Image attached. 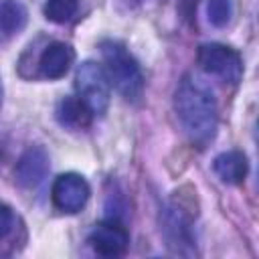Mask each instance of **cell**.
<instances>
[{
	"label": "cell",
	"mask_w": 259,
	"mask_h": 259,
	"mask_svg": "<svg viewBox=\"0 0 259 259\" xmlns=\"http://www.w3.org/2000/svg\"><path fill=\"white\" fill-rule=\"evenodd\" d=\"M26 8L18 0H6L0 4V30L6 34H14L26 24Z\"/></svg>",
	"instance_id": "cell-12"
},
{
	"label": "cell",
	"mask_w": 259,
	"mask_h": 259,
	"mask_svg": "<svg viewBox=\"0 0 259 259\" xmlns=\"http://www.w3.org/2000/svg\"><path fill=\"white\" fill-rule=\"evenodd\" d=\"M101 55L105 61L103 69L107 73L109 85H113L123 99L140 101L144 93V75L132 53L117 40H103Z\"/></svg>",
	"instance_id": "cell-2"
},
{
	"label": "cell",
	"mask_w": 259,
	"mask_h": 259,
	"mask_svg": "<svg viewBox=\"0 0 259 259\" xmlns=\"http://www.w3.org/2000/svg\"><path fill=\"white\" fill-rule=\"evenodd\" d=\"M12 223H14L12 208L6 204H0V239H4L12 231Z\"/></svg>",
	"instance_id": "cell-15"
},
{
	"label": "cell",
	"mask_w": 259,
	"mask_h": 259,
	"mask_svg": "<svg viewBox=\"0 0 259 259\" xmlns=\"http://www.w3.org/2000/svg\"><path fill=\"white\" fill-rule=\"evenodd\" d=\"M196 61L202 71L208 75H217L223 81L229 83H239L243 77V61L241 55L221 42H206L198 47Z\"/></svg>",
	"instance_id": "cell-4"
},
{
	"label": "cell",
	"mask_w": 259,
	"mask_h": 259,
	"mask_svg": "<svg viewBox=\"0 0 259 259\" xmlns=\"http://www.w3.org/2000/svg\"><path fill=\"white\" fill-rule=\"evenodd\" d=\"M89 243L95 253H99L103 257H117L127 249L130 235H127L125 227H121V223L105 221V223H99L91 231Z\"/></svg>",
	"instance_id": "cell-6"
},
{
	"label": "cell",
	"mask_w": 259,
	"mask_h": 259,
	"mask_svg": "<svg viewBox=\"0 0 259 259\" xmlns=\"http://www.w3.org/2000/svg\"><path fill=\"white\" fill-rule=\"evenodd\" d=\"M49 172V154L45 148L40 146H32L28 148L18 164H16V170H14V176H16V182L24 188H34L38 186L45 176Z\"/></svg>",
	"instance_id": "cell-8"
},
{
	"label": "cell",
	"mask_w": 259,
	"mask_h": 259,
	"mask_svg": "<svg viewBox=\"0 0 259 259\" xmlns=\"http://www.w3.org/2000/svg\"><path fill=\"white\" fill-rule=\"evenodd\" d=\"M91 109L79 97H63L57 105V119L65 127L81 130L91 123Z\"/></svg>",
	"instance_id": "cell-11"
},
{
	"label": "cell",
	"mask_w": 259,
	"mask_h": 259,
	"mask_svg": "<svg viewBox=\"0 0 259 259\" xmlns=\"http://www.w3.org/2000/svg\"><path fill=\"white\" fill-rule=\"evenodd\" d=\"M184 2H188L190 6H196V0H184Z\"/></svg>",
	"instance_id": "cell-16"
},
{
	"label": "cell",
	"mask_w": 259,
	"mask_h": 259,
	"mask_svg": "<svg viewBox=\"0 0 259 259\" xmlns=\"http://www.w3.org/2000/svg\"><path fill=\"white\" fill-rule=\"evenodd\" d=\"M0 105H2V81H0Z\"/></svg>",
	"instance_id": "cell-17"
},
{
	"label": "cell",
	"mask_w": 259,
	"mask_h": 259,
	"mask_svg": "<svg viewBox=\"0 0 259 259\" xmlns=\"http://www.w3.org/2000/svg\"><path fill=\"white\" fill-rule=\"evenodd\" d=\"M174 109L192 144L204 146L217 132V99L212 89L194 73H186L174 93Z\"/></svg>",
	"instance_id": "cell-1"
},
{
	"label": "cell",
	"mask_w": 259,
	"mask_h": 259,
	"mask_svg": "<svg viewBox=\"0 0 259 259\" xmlns=\"http://www.w3.org/2000/svg\"><path fill=\"white\" fill-rule=\"evenodd\" d=\"M77 8H79V0H47L45 16L51 22L65 24L77 14Z\"/></svg>",
	"instance_id": "cell-13"
},
{
	"label": "cell",
	"mask_w": 259,
	"mask_h": 259,
	"mask_svg": "<svg viewBox=\"0 0 259 259\" xmlns=\"http://www.w3.org/2000/svg\"><path fill=\"white\" fill-rule=\"evenodd\" d=\"M75 87L79 93V99L91 109V113H105L109 105V79L105 69L95 61H85L79 65L75 75Z\"/></svg>",
	"instance_id": "cell-3"
},
{
	"label": "cell",
	"mask_w": 259,
	"mask_h": 259,
	"mask_svg": "<svg viewBox=\"0 0 259 259\" xmlns=\"http://www.w3.org/2000/svg\"><path fill=\"white\" fill-rule=\"evenodd\" d=\"M75 51L67 42H51L40 55V71L49 79H61L71 69Z\"/></svg>",
	"instance_id": "cell-9"
},
{
	"label": "cell",
	"mask_w": 259,
	"mask_h": 259,
	"mask_svg": "<svg viewBox=\"0 0 259 259\" xmlns=\"http://www.w3.org/2000/svg\"><path fill=\"white\" fill-rule=\"evenodd\" d=\"M91 188L81 174L65 172L55 178L51 188L53 204L63 212H79L89 200Z\"/></svg>",
	"instance_id": "cell-5"
},
{
	"label": "cell",
	"mask_w": 259,
	"mask_h": 259,
	"mask_svg": "<svg viewBox=\"0 0 259 259\" xmlns=\"http://www.w3.org/2000/svg\"><path fill=\"white\" fill-rule=\"evenodd\" d=\"M212 170L214 174L227 182V184H239L245 180L247 172H249V162L247 156L239 150H231V152H223L214 158L212 162Z\"/></svg>",
	"instance_id": "cell-10"
},
{
	"label": "cell",
	"mask_w": 259,
	"mask_h": 259,
	"mask_svg": "<svg viewBox=\"0 0 259 259\" xmlns=\"http://www.w3.org/2000/svg\"><path fill=\"white\" fill-rule=\"evenodd\" d=\"M162 233L168 241V247L174 253L190 255L192 253V231L188 219L182 214L180 208H166L162 214Z\"/></svg>",
	"instance_id": "cell-7"
},
{
	"label": "cell",
	"mask_w": 259,
	"mask_h": 259,
	"mask_svg": "<svg viewBox=\"0 0 259 259\" xmlns=\"http://www.w3.org/2000/svg\"><path fill=\"white\" fill-rule=\"evenodd\" d=\"M206 16L208 22L217 28H223L231 22L233 16V4L231 0H208L206 2Z\"/></svg>",
	"instance_id": "cell-14"
}]
</instances>
